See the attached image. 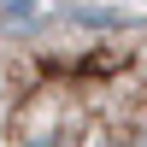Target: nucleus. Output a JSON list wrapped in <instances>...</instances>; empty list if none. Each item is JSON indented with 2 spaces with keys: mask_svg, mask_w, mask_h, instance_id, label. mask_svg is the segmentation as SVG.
I'll return each instance as SVG.
<instances>
[{
  "mask_svg": "<svg viewBox=\"0 0 147 147\" xmlns=\"http://www.w3.org/2000/svg\"><path fill=\"white\" fill-rule=\"evenodd\" d=\"M0 147H147V12L94 0L6 12Z\"/></svg>",
  "mask_w": 147,
  "mask_h": 147,
  "instance_id": "nucleus-1",
  "label": "nucleus"
}]
</instances>
